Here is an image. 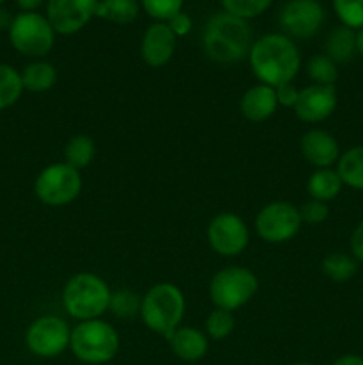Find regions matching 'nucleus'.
I'll use <instances>...</instances> for the list:
<instances>
[{
  "instance_id": "obj_1",
  "label": "nucleus",
  "mask_w": 363,
  "mask_h": 365,
  "mask_svg": "<svg viewBox=\"0 0 363 365\" xmlns=\"http://www.w3.org/2000/svg\"><path fill=\"white\" fill-rule=\"evenodd\" d=\"M248 61L260 84L270 88L288 84L301 70V53L298 45L281 32H270L255 39Z\"/></svg>"
},
{
  "instance_id": "obj_2",
  "label": "nucleus",
  "mask_w": 363,
  "mask_h": 365,
  "mask_svg": "<svg viewBox=\"0 0 363 365\" xmlns=\"http://www.w3.org/2000/svg\"><path fill=\"white\" fill-rule=\"evenodd\" d=\"M253 31L242 18L216 13L203 29V50L217 64H235L249 56Z\"/></svg>"
},
{
  "instance_id": "obj_3",
  "label": "nucleus",
  "mask_w": 363,
  "mask_h": 365,
  "mask_svg": "<svg viewBox=\"0 0 363 365\" xmlns=\"http://www.w3.org/2000/svg\"><path fill=\"white\" fill-rule=\"evenodd\" d=\"M142 323L148 330L169 339L177 328H180L185 316V298L180 287L169 282H160L148 289L141 299Z\"/></svg>"
},
{
  "instance_id": "obj_4",
  "label": "nucleus",
  "mask_w": 363,
  "mask_h": 365,
  "mask_svg": "<svg viewBox=\"0 0 363 365\" xmlns=\"http://www.w3.org/2000/svg\"><path fill=\"white\" fill-rule=\"evenodd\" d=\"M109 284L95 273H78L66 282L63 289V307L73 319H102L109 312Z\"/></svg>"
},
{
  "instance_id": "obj_5",
  "label": "nucleus",
  "mask_w": 363,
  "mask_h": 365,
  "mask_svg": "<svg viewBox=\"0 0 363 365\" xmlns=\"http://www.w3.org/2000/svg\"><path fill=\"white\" fill-rule=\"evenodd\" d=\"M70 349L80 362L102 365L110 362L120 349V335L103 319L80 321L71 330Z\"/></svg>"
},
{
  "instance_id": "obj_6",
  "label": "nucleus",
  "mask_w": 363,
  "mask_h": 365,
  "mask_svg": "<svg viewBox=\"0 0 363 365\" xmlns=\"http://www.w3.org/2000/svg\"><path fill=\"white\" fill-rule=\"evenodd\" d=\"M258 291V278L251 269L242 266H230L217 271L209 285V294L216 309H242L255 298Z\"/></svg>"
},
{
  "instance_id": "obj_7",
  "label": "nucleus",
  "mask_w": 363,
  "mask_h": 365,
  "mask_svg": "<svg viewBox=\"0 0 363 365\" xmlns=\"http://www.w3.org/2000/svg\"><path fill=\"white\" fill-rule=\"evenodd\" d=\"M9 41L18 53L41 59L56 45V31L41 13H20L11 18L7 27Z\"/></svg>"
},
{
  "instance_id": "obj_8",
  "label": "nucleus",
  "mask_w": 363,
  "mask_h": 365,
  "mask_svg": "<svg viewBox=\"0 0 363 365\" xmlns=\"http://www.w3.org/2000/svg\"><path fill=\"white\" fill-rule=\"evenodd\" d=\"M82 192L80 171L66 163L48 164L34 180V195L48 207H64Z\"/></svg>"
},
{
  "instance_id": "obj_9",
  "label": "nucleus",
  "mask_w": 363,
  "mask_h": 365,
  "mask_svg": "<svg viewBox=\"0 0 363 365\" xmlns=\"http://www.w3.org/2000/svg\"><path fill=\"white\" fill-rule=\"evenodd\" d=\"M299 209L290 202H270L260 209L255 220V230L269 245L288 242L301 230Z\"/></svg>"
},
{
  "instance_id": "obj_10",
  "label": "nucleus",
  "mask_w": 363,
  "mask_h": 365,
  "mask_svg": "<svg viewBox=\"0 0 363 365\" xmlns=\"http://www.w3.org/2000/svg\"><path fill=\"white\" fill-rule=\"evenodd\" d=\"M71 328L59 316H41L28 324L25 344L39 359H53L70 348Z\"/></svg>"
},
{
  "instance_id": "obj_11",
  "label": "nucleus",
  "mask_w": 363,
  "mask_h": 365,
  "mask_svg": "<svg viewBox=\"0 0 363 365\" xmlns=\"http://www.w3.org/2000/svg\"><path fill=\"white\" fill-rule=\"evenodd\" d=\"M324 7L319 0H288L281 7L278 24L290 39H310L324 24Z\"/></svg>"
},
{
  "instance_id": "obj_12",
  "label": "nucleus",
  "mask_w": 363,
  "mask_h": 365,
  "mask_svg": "<svg viewBox=\"0 0 363 365\" xmlns=\"http://www.w3.org/2000/svg\"><path fill=\"white\" fill-rule=\"evenodd\" d=\"M206 241L217 255L237 257L248 248L249 228L235 212H221L209 223Z\"/></svg>"
},
{
  "instance_id": "obj_13",
  "label": "nucleus",
  "mask_w": 363,
  "mask_h": 365,
  "mask_svg": "<svg viewBox=\"0 0 363 365\" xmlns=\"http://www.w3.org/2000/svg\"><path fill=\"white\" fill-rule=\"evenodd\" d=\"M100 0H48L46 20L56 34L71 36L82 31L96 16Z\"/></svg>"
},
{
  "instance_id": "obj_14",
  "label": "nucleus",
  "mask_w": 363,
  "mask_h": 365,
  "mask_svg": "<svg viewBox=\"0 0 363 365\" xmlns=\"http://www.w3.org/2000/svg\"><path fill=\"white\" fill-rule=\"evenodd\" d=\"M337 106L338 95L335 86L310 84L299 89L294 113L305 123H320L335 113Z\"/></svg>"
},
{
  "instance_id": "obj_15",
  "label": "nucleus",
  "mask_w": 363,
  "mask_h": 365,
  "mask_svg": "<svg viewBox=\"0 0 363 365\" xmlns=\"http://www.w3.org/2000/svg\"><path fill=\"white\" fill-rule=\"evenodd\" d=\"M141 57L148 66L162 68L173 59L177 36L166 21H155L144 31L141 39Z\"/></svg>"
},
{
  "instance_id": "obj_16",
  "label": "nucleus",
  "mask_w": 363,
  "mask_h": 365,
  "mask_svg": "<svg viewBox=\"0 0 363 365\" xmlns=\"http://www.w3.org/2000/svg\"><path fill=\"white\" fill-rule=\"evenodd\" d=\"M299 148H301L302 159L317 170L331 168L338 163L342 155L337 138L327 130H322V128L306 130L302 134L301 143H299Z\"/></svg>"
},
{
  "instance_id": "obj_17",
  "label": "nucleus",
  "mask_w": 363,
  "mask_h": 365,
  "mask_svg": "<svg viewBox=\"0 0 363 365\" xmlns=\"http://www.w3.org/2000/svg\"><path fill=\"white\" fill-rule=\"evenodd\" d=\"M238 107H241V113L246 120L255 121V123L269 120L278 109L276 89L265 84L251 86L242 95Z\"/></svg>"
},
{
  "instance_id": "obj_18",
  "label": "nucleus",
  "mask_w": 363,
  "mask_h": 365,
  "mask_svg": "<svg viewBox=\"0 0 363 365\" xmlns=\"http://www.w3.org/2000/svg\"><path fill=\"white\" fill-rule=\"evenodd\" d=\"M171 351L185 362H196L201 360L209 351V337L201 330L192 327H180L167 339Z\"/></svg>"
},
{
  "instance_id": "obj_19",
  "label": "nucleus",
  "mask_w": 363,
  "mask_h": 365,
  "mask_svg": "<svg viewBox=\"0 0 363 365\" xmlns=\"http://www.w3.org/2000/svg\"><path fill=\"white\" fill-rule=\"evenodd\" d=\"M342 178L333 168H324V170H315L310 175L308 182H306V192L312 200H319V202H333L338 195H340Z\"/></svg>"
},
{
  "instance_id": "obj_20",
  "label": "nucleus",
  "mask_w": 363,
  "mask_h": 365,
  "mask_svg": "<svg viewBox=\"0 0 363 365\" xmlns=\"http://www.w3.org/2000/svg\"><path fill=\"white\" fill-rule=\"evenodd\" d=\"M21 84L25 91L45 93L52 89L57 82V70L52 63L46 61H32L20 71Z\"/></svg>"
},
{
  "instance_id": "obj_21",
  "label": "nucleus",
  "mask_w": 363,
  "mask_h": 365,
  "mask_svg": "<svg viewBox=\"0 0 363 365\" xmlns=\"http://www.w3.org/2000/svg\"><path fill=\"white\" fill-rule=\"evenodd\" d=\"M324 46H326V56L337 64L349 63L356 53V31L345 25H338L327 34Z\"/></svg>"
},
{
  "instance_id": "obj_22",
  "label": "nucleus",
  "mask_w": 363,
  "mask_h": 365,
  "mask_svg": "<svg viewBox=\"0 0 363 365\" xmlns=\"http://www.w3.org/2000/svg\"><path fill=\"white\" fill-rule=\"evenodd\" d=\"M139 0H100L96 16L114 25H130L137 20Z\"/></svg>"
},
{
  "instance_id": "obj_23",
  "label": "nucleus",
  "mask_w": 363,
  "mask_h": 365,
  "mask_svg": "<svg viewBox=\"0 0 363 365\" xmlns=\"http://www.w3.org/2000/svg\"><path fill=\"white\" fill-rule=\"evenodd\" d=\"M337 173L340 175L342 184L363 191V146H352L342 153L337 163Z\"/></svg>"
},
{
  "instance_id": "obj_24",
  "label": "nucleus",
  "mask_w": 363,
  "mask_h": 365,
  "mask_svg": "<svg viewBox=\"0 0 363 365\" xmlns=\"http://www.w3.org/2000/svg\"><path fill=\"white\" fill-rule=\"evenodd\" d=\"M96 155V145L89 135H73L64 146V163L70 164L75 170H84L93 163Z\"/></svg>"
},
{
  "instance_id": "obj_25",
  "label": "nucleus",
  "mask_w": 363,
  "mask_h": 365,
  "mask_svg": "<svg viewBox=\"0 0 363 365\" xmlns=\"http://www.w3.org/2000/svg\"><path fill=\"white\" fill-rule=\"evenodd\" d=\"M356 271H358V262L349 253L335 252L324 257L322 260V273L330 280L337 282V284H344V282L351 280Z\"/></svg>"
},
{
  "instance_id": "obj_26",
  "label": "nucleus",
  "mask_w": 363,
  "mask_h": 365,
  "mask_svg": "<svg viewBox=\"0 0 363 365\" xmlns=\"http://www.w3.org/2000/svg\"><path fill=\"white\" fill-rule=\"evenodd\" d=\"M23 91L20 71L11 64L0 63V110L13 107Z\"/></svg>"
},
{
  "instance_id": "obj_27",
  "label": "nucleus",
  "mask_w": 363,
  "mask_h": 365,
  "mask_svg": "<svg viewBox=\"0 0 363 365\" xmlns=\"http://www.w3.org/2000/svg\"><path fill=\"white\" fill-rule=\"evenodd\" d=\"M306 75L312 78L313 84L335 86L338 81V64L326 53H315L306 63Z\"/></svg>"
},
{
  "instance_id": "obj_28",
  "label": "nucleus",
  "mask_w": 363,
  "mask_h": 365,
  "mask_svg": "<svg viewBox=\"0 0 363 365\" xmlns=\"http://www.w3.org/2000/svg\"><path fill=\"white\" fill-rule=\"evenodd\" d=\"M141 299L137 292L130 291V289H120L110 294L109 312L117 319H132L141 312Z\"/></svg>"
},
{
  "instance_id": "obj_29",
  "label": "nucleus",
  "mask_w": 363,
  "mask_h": 365,
  "mask_svg": "<svg viewBox=\"0 0 363 365\" xmlns=\"http://www.w3.org/2000/svg\"><path fill=\"white\" fill-rule=\"evenodd\" d=\"M235 330V316L233 312L224 309H214L205 319V334L212 341H223L230 337Z\"/></svg>"
},
{
  "instance_id": "obj_30",
  "label": "nucleus",
  "mask_w": 363,
  "mask_h": 365,
  "mask_svg": "<svg viewBox=\"0 0 363 365\" xmlns=\"http://www.w3.org/2000/svg\"><path fill=\"white\" fill-rule=\"evenodd\" d=\"M219 2L224 13L242 18L246 21L260 16L273 6V0H219Z\"/></svg>"
},
{
  "instance_id": "obj_31",
  "label": "nucleus",
  "mask_w": 363,
  "mask_h": 365,
  "mask_svg": "<svg viewBox=\"0 0 363 365\" xmlns=\"http://www.w3.org/2000/svg\"><path fill=\"white\" fill-rule=\"evenodd\" d=\"M342 25L359 31L363 27V0H331Z\"/></svg>"
},
{
  "instance_id": "obj_32",
  "label": "nucleus",
  "mask_w": 363,
  "mask_h": 365,
  "mask_svg": "<svg viewBox=\"0 0 363 365\" xmlns=\"http://www.w3.org/2000/svg\"><path fill=\"white\" fill-rule=\"evenodd\" d=\"M184 2L185 0H139L146 14L157 21H167L174 14L180 13Z\"/></svg>"
},
{
  "instance_id": "obj_33",
  "label": "nucleus",
  "mask_w": 363,
  "mask_h": 365,
  "mask_svg": "<svg viewBox=\"0 0 363 365\" xmlns=\"http://www.w3.org/2000/svg\"><path fill=\"white\" fill-rule=\"evenodd\" d=\"M299 216H301L302 223L320 225L330 216V207H327V203L310 198L308 202H305L299 207Z\"/></svg>"
},
{
  "instance_id": "obj_34",
  "label": "nucleus",
  "mask_w": 363,
  "mask_h": 365,
  "mask_svg": "<svg viewBox=\"0 0 363 365\" xmlns=\"http://www.w3.org/2000/svg\"><path fill=\"white\" fill-rule=\"evenodd\" d=\"M166 24L169 25V29L173 31V34L177 36V38H184V36H187L189 32L192 31L191 16H189L187 13H184V11H180V13L174 14L173 18H169Z\"/></svg>"
},
{
  "instance_id": "obj_35",
  "label": "nucleus",
  "mask_w": 363,
  "mask_h": 365,
  "mask_svg": "<svg viewBox=\"0 0 363 365\" xmlns=\"http://www.w3.org/2000/svg\"><path fill=\"white\" fill-rule=\"evenodd\" d=\"M274 89H276L278 106L292 107V109H294L295 102H298L299 89L295 88L292 82H288V84H281V86H278V88H274Z\"/></svg>"
},
{
  "instance_id": "obj_36",
  "label": "nucleus",
  "mask_w": 363,
  "mask_h": 365,
  "mask_svg": "<svg viewBox=\"0 0 363 365\" xmlns=\"http://www.w3.org/2000/svg\"><path fill=\"white\" fill-rule=\"evenodd\" d=\"M351 255L354 257L356 262H362L363 264V220L356 225V228L352 230L351 234Z\"/></svg>"
},
{
  "instance_id": "obj_37",
  "label": "nucleus",
  "mask_w": 363,
  "mask_h": 365,
  "mask_svg": "<svg viewBox=\"0 0 363 365\" xmlns=\"http://www.w3.org/2000/svg\"><path fill=\"white\" fill-rule=\"evenodd\" d=\"M48 0H16L18 7L21 9V13H38V9Z\"/></svg>"
},
{
  "instance_id": "obj_38",
  "label": "nucleus",
  "mask_w": 363,
  "mask_h": 365,
  "mask_svg": "<svg viewBox=\"0 0 363 365\" xmlns=\"http://www.w3.org/2000/svg\"><path fill=\"white\" fill-rule=\"evenodd\" d=\"M331 365H363V359L359 355H344Z\"/></svg>"
},
{
  "instance_id": "obj_39",
  "label": "nucleus",
  "mask_w": 363,
  "mask_h": 365,
  "mask_svg": "<svg viewBox=\"0 0 363 365\" xmlns=\"http://www.w3.org/2000/svg\"><path fill=\"white\" fill-rule=\"evenodd\" d=\"M356 52L363 57V27L356 31Z\"/></svg>"
},
{
  "instance_id": "obj_40",
  "label": "nucleus",
  "mask_w": 363,
  "mask_h": 365,
  "mask_svg": "<svg viewBox=\"0 0 363 365\" xmlns=\"http://www.w3.org/2000/svg\"><path fill=\"white\" fill-rule=\"evenodd\" d=\"M290 365H313V364H308V362H295V364H290Z\"/></svg>"
},
{
  "instance_id": "obj_41",
  "label": "nucleus",
  "mask_w": 363,
  "mask_h": 365,
  "mask_svg": "<svg viewBox=\"0 0 363 365\" xmlns=\"http://www.w3.org/2000/svg\"><path fill=\"white\" fill-rule=\"evenodd\" d=\"M4 2H6V0H0V4H4Z\"/></svg>"
}]
</instances>
